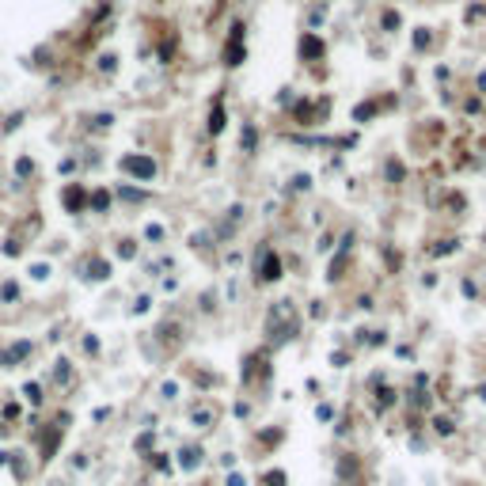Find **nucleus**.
Returning a JSON list of instances; mask_svg holds the SVG:
<instances>
[{
  "mask_svg": "<svg viewBox=\"0 0 486 486\" xmlns=\"http://www.w3.org/2000/svg\"><path fill=\"white\" fill-rule=\"evenodd\" d=\"M122 167H126L129 175H137V179H152V175H156V163L148 160V156H126Z\"/></svg>",
  "mask_w": 486,
  "mask_h": 486,
  "instance_id": "obj_1",
  "label": "nucleus"
},
{
  "mask_svg": "<svg viewBox=\"0 0 486 486\" xmlns=\"http://www.w3.org/2000/svg\"><path fill=\"white\" fill-rule=\"evenodd\" d=\"M243 61V27H232V42H228V50H224V65H239Z\"/></svg>",
  "mask_w": 486,
  "mask_h": 486,
  "instance_id": "obj_2",
  "label": "nucleus"
},
{
  "mask_svg": "<svg viewBox=\"0 0 486 486\" xmlns=\"http://www.w3.org/2000/svg\"><path fill=\"white\" fill-rule=\"evenodd\" d=\"M258 277H262V281H277V277H281V262H277V255L262 251V262H258Z\"/></svg>",
  "mask_w": 486,
  "mask_h": 486,
  "instance_id": "obj_3",
  "label": "nucleus"
},
{
  "mask_svg": "<svg viewBox=\"0 0 486 486\" xmlns=\"http://www.w3.org/2000/svg\"><path fill=\"white\" fill-rule=\"evenodd\" d=\"M300 57H323V42L312 38V34H304L300 38Z\"/></svg>",
  "mask_w": 486,
  "mask_h": 486,
  "instance_id": "obj_4",
  "label": "nucleus"
},
{
  "mask_svg": "<svg viewBox=\"0 0 486 486\" xmlns=\"http://www.w3.org/2000/svg\"><path fill=\"white\" fill-rule=\"evenodd\" d=\"M221 129H224V103L217 99L213 114H209V133H221Z\"/></svg>",
  "mask_w": 486,
  "mask_h": 486,
  "instance_id": "obj_5",
  "label": "nucleus"
},
{
  "mask_svg": "<svg viewBox=\"0 0 486 486\" xmlns=\"http://www.w3.org/2000/svg\"><path fill=\"white\" fill-rule=\"evenodd\" d=\"M65 205H68V209H80V205H84V190H80V186H68L65 190Z\"/></svg>",
  "mask_w": 486,
  "mask_h": 486,
  "instance_id": "obj_6",
  "label": "nucleus"
},
{
  "mask_svg": "<svg viewBox=\"0 0 486 486\" xmlns=\"http://www.w3.org/2000/svg\"><path fill=\"white\" fill-rule=\"evenodd\" d=\"M255 141H258V133H255V126H243V133H239V145L247 148V152H255Z\"/></svg>",
  "mask_w": 486,
  "mask_h": 486,
  "instance_id": "obj_7",
  "label": "nucleus"
},
{
  "mask_svg": "<svg viewBox=\"0 0 486 486\" xmlns=\"http://www.w3.org/2000/svg\"><path fill=\"white\" fill-rule=\"evenodd\" d=\"M91 205H95V209H107V205H111V198H107V194H103V190H99V194L91 198Z\"/></svg>",
  "mask_w": 486,
  "mask_h": 486,
  "instance_id": "obj_8",
  "label": "nucleus"
},
{
  "mask_svg": "<svg viewBox=\"0 0 486 486\" xmlns=\"http://www.w3.org/2000/svg\"><path fill=\"white\" fill-rule=\"evenodd\" d=\"M0 297H4V300H16V297H19V289H16V285L8 281V285H4V289H0Z\"/></svg>",
  "mask_w": 486,
  "mask_h": 486,
  "instance_id": "obj_9",
  "label": "nucleus"
},
{
  "mask_svg": "<svg viewBox=\"0 0 486 486\" xmlns=\"http://www.w3.org/2000/svg\"><path fill=\"white\" fill-rule=\"evenodd\" d=\"M387 179H403V167H399V163H387Z\"/></svg>",
  "mask_w": 486,
  "mask_h": 486,
  "instance_id": "obj_10",
  "label": "nucleus"
},
{
  "mask_svg": "<svg viewBox=\"0 0 486 486\" xmlns=\"http://www.w3.org/2000/svg\"><path fill=\"white\" fill-rule=\"evenodd\" d=\"M99 68H103V72H114V57H111V53H107V57L99 61Z\"/></svg>",
  "mask_w": 486,
  "mask_h": 486,
  "instance_id": "obj_11",
  "label": "nucleus"
},
{
  "mask_svg": "<svg viewBox=\"0 0 486 486\" xmlns=\"http://www.w3.org/2000/svg\"><path fill=\"white\" fill-rule=\"evenodd\" d=\"M478 87H482V91H486V72H482V76H478Z\"/></svg>",
  "mask_w": 486,
  "mask_h": 486,
  "instance_id": "obj_12",
  "label": "nucleus"
}]
</instances>
